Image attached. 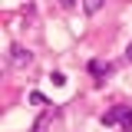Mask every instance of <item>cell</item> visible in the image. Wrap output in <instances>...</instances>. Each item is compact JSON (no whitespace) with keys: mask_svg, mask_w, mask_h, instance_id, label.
Wrapping results in <instances>:
<instances>
[{"mask_svg":"<svg viewBox=\"0 0 132 132\" xmlns=\"http://www.w3.org/2000/svg\"><path fill=\"white\" fill-rule=\"evenodd\" d=\"M102 122L106 126H126V129H132V106H112L102 116Z\"/></svg>","mask_w":132,"mask_h":132,"instance_id":"obj_1","label":"cell"},{"mask_svg":"<svg viewBox=\"0 0 132 132\" xmlns=\"http://www.w3.org/2000/svg\"><path fill=\"white\" fill-rule=\"evenodd\" d=\"M30 63H33V53L27 46H20V43L10 46V66H13V69H27Z\"/></svg>","mask_w":132,"mask_h":132,"instance_id":"obj_2","label":"cell"},{"mask_svg":"<svg viewBox=\"0 0 132 132\" xmlns=\"http://www.w3.org/2000/svg\"><path fill=\"white\" fill-rule=\"evenodd\" d=\"M89 69H93L96 76H102V73H112V66H109V63H102V60H93V63H89Z\"/></svg>","mask_w":132,"mask_h":132,"instance_id":"obj_3","label":"cell"},{"mask_svg":"<svg viewBox=\"0 0 132 132\" xmlns=\"http://www.w3.org/2000/svg\"><path fill=\"white\" fill-rule=\"evenodd\" d=\"M46 129H50V112H43L36 122H33V129H30V132H46Z\"/></svg>","mask_w":132,"mask_h":132,"instance_id":"obj_4","label":"cell"},{"mask_svg":"<svg viewBox=\"0 0 132 132\" xmlns=\"http://www.w3.org/2000/svg\"><path fill=\"white\" fill-rule=\"evenodd\" d=\"M102 3H106V0H82V10H86V13H99Z\"/></svg>","mask_w":132,"mask_h":132,"instance_id":"obj_5","label":"cell"},{"mask_svg":"<svg viewBox=\"0 0 132 132\" xmlns=\"http://www.w3.org/2000/svg\"><path fill=\"white\" fill-rule=\"evenodd\" d=\"M30 102H33V106H43V102H46V99L40 96V93H30Z\"/></svg>","mask_w":132,"mask_h":132,"instance_id":"obj_6","label":"cell"},{"mask_svg":"<svg viewBox=\"0 0 132 132\" xmlns=\"http://www.w3.org/2000/svg\"><path fill=\"white\" fill-rule=\"evenodd\" d=\"M60 7H66V10H69V7H76V0H60Z\"/></svg>","mask_w":132,"mask_h":132,"instance_id":"obj_7","label":"cell"},{"mask_svg":"<svg viewBox=\"0 0 132 132\" xmlns=\"http://www.w3.org/2000/svg\"><path fill=\"white\" fill-rule=\"evenodd\" d=\"M126 56H129V63H132V43H129V50H126Z\"/></svg>","mask_w":132,"mask_h":132,"instance_id":"obj_8","label":"cell"}]
</instances>
